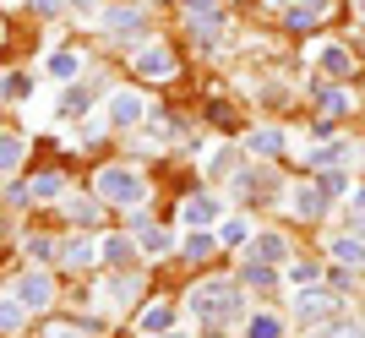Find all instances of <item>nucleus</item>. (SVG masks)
Listing matches in <instances>:
<instances>
[{"instance_id": "412c9836", "label": "nucleus", "mask_w": 365, "mask_h": 338, "mask_svg": "<svg viewBox=\"0 0 365 338\" xmlns=\"http://www.w3.org/2000/svg\"><path fill=\"white\" fill-rule=\"evenodd\" d=\"M88 98H93L88 88H76V93H66V109H88Z\"/></svg>"}, {"instance_id": "5701e85b", "label": "nucleus", "mask_w": 365, "mask_h": 338, "mask_svg": "<svg viewBox=\"0 0 365 338\" xmlns=\"http://www.w3.org/2000/svg\"><path fill=\"white\" fill-rule=\"evenodd\" d=\"M0 327H16V306H0Z\"/></svg>"}, {"instance_id": "7ed1b4c3", "label": "nucleus", "mask_w": 365, "mask_h": 338, "mask_svg": "<svg viewBox=\"0 0 365 338\" xmlns=\"http://www.w3.org/2000/svg\"><path fill=\"white\" fill-rule=\"evenodd\" d=\"M137 71H142V77H169L175 61H169V49H142V55H137Z\"/></svg>"}, {"instance_id": "dca6fc26", "label": "nucleus", "mask_w": 365, "mask_h": 338, "mask_svg": "<svg viewBox=\"0 0 365 338\" xmlns=\"http://www.w3.org/2000/svg\"><path fill=\"white\" fill-rule=\"evenodd\" d=\"M16 158H22V142H11V137H0V169H11Z\"/></svg>"}, {"instance_id": "9d476101", "label": "nucleus", "mask_w": 365, "mask_h": 338, "mask_svg": "<svg viewBox=\"0 0 365 338\" xmlns=\"http://www.w3.org/2000/svg\"><path fill=\"white\" fill-rule=\"evenodd\" d=\"M294 208H300V213H311V218H317L322 208H327V202H322V191H294Z\"/></svg>"}, {"instance_id": "f3484780", "label": "nucleus", "mask_w": 365, "mask_h": 338, "mask_svg": "<svg viewBox=\"0 0 365 338\" xmlns=\"http://www.w3.org/2000/svg\"><path fill=\"white\" fill-rule=\"evenodd\" d=\"M55 191H61V175H38L33 180V197H55Z\"/></svg>"}, {"instance_id": "f8f14e48", "label": "nucleus", "mask_w": 365, "mask_h": 338, "mask_svg": "<svg viewBox=\"0 0 365 338\" xmlns=\"http://www.w3.org/2000/svg\"><path fill=\"white\" fill-rule=\"evenodd\" d=\"M104 262L125 267V262H131V246H125V240H104Z\"/></svg>"}, {"instance_id": "a211bd4d", "label": "nucleus", "mask_w": 365, "mask_h": 338, "mask_svg": "<svg viewBox=\"0 0 365 338\" xmlns=\"http://www.w3.org/2000/svg\"><path fill=\"white\" fill-rule=\"evenodd\" d=\"M251 153H278V137H273V131H262V137H251Z\"/></svg>"}, {"instance_id": "4468645a", "label": "nucleus", "mask_w": 365, "mask_h": 338, "mask_svg": "<svg viewBox=\"0 0 365 338\" xmlns=\"http://www.w3.org/2000/svg\"><path fill=\"white\" fill-rule=\"evenodd\" d=\"M278 333H284L278 317H257V322H251V338H278Z\"/></svg>"}, {"instance_id": "f03ea898", "label": "nucleus", "mask_w": 365, "mask_h": 338, "mask_svg": "<svg viewBox=\"0 0 365 338\" xmlns=\"http://www.w3.org/2000/svg\"><path fill=\"white\" fill-rule=\"evenodd\" d=\"M109 121H115V126H137V121H142V98H137V93H115Z\"/></svg>"}, {"instance_id": "39448f33", "label": "nucleus", "mask_w": 365, "mask_h": 338, "mask_svg": "<svg viewBox=\"0 0 365 338\" xmlns=\"http://www.w3.org/2000/svg\"><path fill=\"white\" fill-rule=\"evenodd\" d=\"M16 295H22L28 306H44V300H49V278L44 273H28L22 284H16Z\"/></svg>"}, {"instance_id": "4be33fe9", "label": "nucleus", "mask_w": 365, "mask_h": 338, "mask_svg": "<svg viewBox=\"0 0 365 338\" xmlns=\"http://www.w3.org/2000/svg\"><path fill=\"white\" fill-rule=\"evenodd\" d=\"M164 322H169V311H164V306H153L148 317H142V327H164Z\"/></svg>"}, {"instance_id": "ddd939ff", "label": "nucleus", "mask_w": 365, "mask_h": 338, "mask_svg": "<svg viewBox=\"0 0 365 338\" xmlns=\"http://www.w3.org/2000/svg\"><path fill=\"white\" fill-rule=\"evenodd\" d=\"M338 262H365V240H338Z\"/></svg>"}, {"instance_id": "0eeeda50", "label": "nucleus", "mask_w": 365, "mask_h": 338, "mask_svg": "<svg viewBox=\"0 0 365 338\" xmlns=\"http://www.w3.org/2000/svg\"><path fill=\"white\" fill-rule=\"evenodd\" d=\"M131 230L142 235V246H148V251H164V246H169V230H158V224H148V218H142V213L131 218Z\"/></svg>"}, {"instance_id": "b1692460", "label": "nucleus", "mask_w": 365, "mask_h": 338, "mask_svg": "<svg viewBox=\"0 0 365 338\" xmlns=\"http://www.w3.org/2000/svg\"><path fill=\"white\" fill-rule=\"evenodd\" d=\"M33 11H44V16H49V11H55V0H33Z\"/></svg>"}, {"instance_id": "6e6552de", "label": "nucleus", "mask_w": 365, "mask_h": 338, "mask_svg": "<svg viewBox=\"0 0 365 338\" xmlns=\"http://www.w3.org/2000/svg\"><path fill=\"white\" fill-rule=\"evenodd\" d=\"M213 218H218L213 197H191V202H185V224H213Z\"/></svg>"}, {"instance_id": "423d86ee", "label": "nucleus", "mask_w": 365, "mask_h": 338, "mask_svg": "<svg viewBox=\"0 0 365 338\" xmlns=\"http://www.w3.org/2000/svg\"><path fill=\"white\" fill-rule=\"evenodd\" d=\"M284 251H289V246H284V240H278V235H257V240H251V262H284Z\"/></svg>"}, {"instance_id": "20e7f679", "label": "nucleus", "mask_w": 365, "mask_h": 338, "mask_svg": "<svg viewBox=\"0 0 365 338\" xmlns=\"http://www.w3.org/2000/svg\"><path fill=\"white\" fill-rule=\"evenodd\" d=\"M338 300H327V295H305L300 300V322H322V317H333Z\"/></svg>"}, {"instance_id": "393cba45", "label": "nucleus", "mask_w": 365, "mask_h": 338, "mask_svg": "<svg viewBox=\"0 0 365 338\" xmlns=\"http://www.w3.org/2000/svg\"><path fill=\"white\" fill-rule=\"evenodd\" d=\"M71 6H82V11H88V6H93V0H71Z\"/></svg>"}, {"instance_id": "9b49d317", "label": "nucleus", "mask_w": 365, "mask_h": 338, "mask_svg": "<svg viewBox=\"0 0 365 338\" xmlns=\"http://www.w3.org/2000/svg\"><path fill=\"white\" fill-rule=\"evenodd\" d=\"M66 262H71V267H88V262H93V246H88V240H71V246H66Z\"/></svg>"}, {"instance_id": "6ab92c4d", "label": "nucleus", "mask_w": 365, "mask_h": 338, "mask_svg": "<svg viewBox=\"0 0 365 338\" xmlns=\"http://www.w3.org/2000/svg\"><path fill=\"white\" fill-rule=\"evenodd\" d=\"M49 71H55V77H71V71H76V55H55V61H49Z\"/></svg>"}, {"instance_id": "1a4fd4ad", "label": "nucleus", "mask_w": 365, "mask_h": 338, "mask_svg": "<svg viewBox=\"0 0 365 338\" xmlns=\"http://www.w3.org/2000/svg\"><path fill=\"white\" fill-rule=\"evenodd\" d=\"M131 28H142V11H137V6H120V11H109V33H131Z\"/></svg>"}, {"instance_id": "aec40b11", "label": "nucleus", "mask_w": 365, "mask_h": 338, "mask_svg": "<svg viewBox=\"0 0 365 338\" xmlns=\"http://www.w3.org/2000/svg\"><path fill=\"white\" fill-rule=\"evenodd\" d=\"M0 93H6V98H22V93H28V77H6V82H0Z\"/></svg>"}, {"instance_id": "2eb2a0df", "label": "nucleus", "mask_w": 365, "mask_h": 338, "mask_svg": "<svg viewBox=\"0 0 365 338\" xmlns=\"http://www.w3.org/2000/svg\"><path fill=\"white\" fill-rule=\"evenodd\" d=\"M289 284H317V262H294V267H289Z\"/></svg>"}, {"instance_id": "f257e3e1", "label": "nucleus", "mask_w": 365, "mask_h": 338, "mask_svg": "<svg viewBox=\"0 0 365 338\" xmlns=\"http://www.w3.org/2000/svg\"><path fill=\"white\" fill-rule=\"evenodd\" d=\"M98 191H104V197H115V202H142V180L131 175V169H104Z\"/></svg>"}]
</instances>
